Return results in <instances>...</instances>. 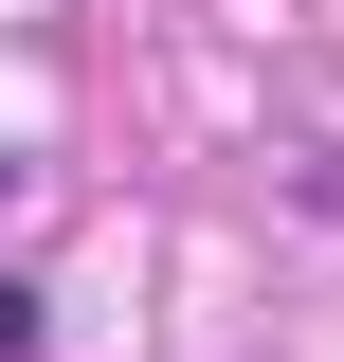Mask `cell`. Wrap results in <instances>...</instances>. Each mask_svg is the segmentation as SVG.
<instances>
[{
    "label": "cell",
    "mask_w": 344,
    "mask_h": 362,
    "mask_svg": "<svg viewBox=\"0 0 344 362\" xmlns=\"http://www.w3.org/2000/svg\"><path fill=\"white\" fill-rule=\"evenodd\" d=\"M18 344H37V290H0V362H18Z\"/></svg>",
    "instance_id": "1"
}]
</instances>
